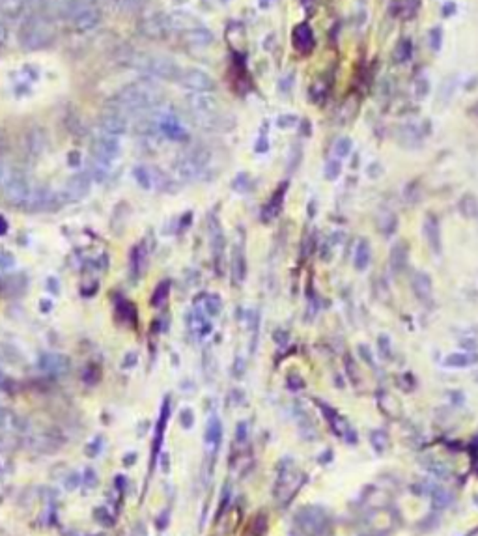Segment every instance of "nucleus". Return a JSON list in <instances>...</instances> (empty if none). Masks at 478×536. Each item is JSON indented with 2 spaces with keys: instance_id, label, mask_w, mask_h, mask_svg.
I'll return each mask as SVG.
<instances>
[{
  "instance_id": "f257e3e1",
  "label": "nucleus",
  "mask_w": 478,
  "mask_h": 536,
  "mask_svg": "<svg viewBox=\"0 0 478 536\" xmlns=\"http://www.w3.org/2000/svg\"><path fill=\"white\" fill-rule=\"evenodd\" d=\"M56 40V24L45 12H36L24 19L19 28V43L24 51H41Z\"/></svg>"
},
{
  "instance_id": "f03ea898",
  "label": "nucleus",
  "mask_w": 478,
  "mask_h": 536,
  "mask_svg": "<svg viewBox=\"0 0 478 536\" xmlns=\"http://www.w3.org/2000/svg\"><path fill=\"white\" fill-rule=\"evenodd\" d=\"M161 103V90L151 82H135L116 96V107L123 114L148 112Z\"/></svg>"
},
{
  "instance_id": "7ed1b4c3",
  "label": "nucleus",
  "mask_w": 478,
  "mask_h": 536,
  "mask_svg": "<svg viewBox=\"0 0 478 536\" xmlns=\"http://www.w3.org/2000/svg\"><path fill=\"white\" fill-rule=\"evenodd\" d=\"M185 105L190 110L195 121L204 129H215L219 123V98L213 92H189Z\"/></svg>"
},
{
  "instance_id": "20e7f679",
  "label": "nucleus",
  "mask_w": 478,
  "mask_h": 536,
  "mask_svg": "<svg viewBox=\"0 0 478 536\" xmlns=\"http://www.w3.org/2000/svg\"><path fill=\"white\" fill-rule=\"evenodd\" d=\"M32 183H30L28 176L21 170V168H6L4 174V181H2V196L10 206L15 208H24L28 202L30 195H32Z\"/></svg>"
},
{
  "instance_id": "39448f33",
  "label": "nucleus",
  "mask_w": 478,
  "mask_h": 536,
  "mask_svg": "<svg viewBox=\"0 0 478 536\" xmlns=\"http://www.w3.org/2000/svg\"><path fill=\"white\" fill-rule=\"evenodd\" d=\"M63 19L73 26L75 30L86 32V30L95 28L101 21V12L99 8L88 0H68L63 4Z\"/></svg>"
},
{
  "instance_id": "423d86ee",
  "label": "nucleus",
  "mask_w": 478,
  "mask_h": 536,
  "mask_svg": "<svg viewBox=\"0 0 478 536\" xmlns=\"http://www.w3.org/2000/svg\"><path fill=\"white\" fill-rule=\"evenodd\" d=\"M135 68L142 71L144 75L151 77V79H159V81H172V79L179 81V75H181L178 64L165 56H150V54L137 56Z\"/></svg>"
},
{
  "instance_id": "0eeeda50",
  "label": "nucleus",
  "mask_w": 478,
  "mask_h": 536,
  "mask_svg": "<svg viewBox=\"0 0 478 536\" xmlns=\"http://www.w3.org/2000/svg\"><path fill=\"white\" fill-rule=\"evenodd\" d=\"M208 161H209L208 151L196 148V150L179 157L178 163H176V172L185 181H193V179L200 178L204 168L208 167Z\"/></svg>"
},
{
  "instance_id": "6e6552de",
  "label": "nucleus",
  "mask_w": 478,
  "mask_h": 536,
  "mask_svg": "<svg viewBox=\"0 0 478 536\" xmlns=\"http://www.w3.org/2000/svg\"><path fill=\"white\" fill-rule=\"evenodd\" d=\"M120 153H121L120 137H112V135H109V133L101 131L98 137L93 139L92 157H95V159H99V161L114 165L116 159L120 157Z\"/></svg>"
},
{
  "instance_id": "1a4fd4ad",
  "label": "nucleus",
  "mask_w": 478,
  "mask_h": 536,
  "mask_svg": "<svg viewBox=\"0 0 478 536\" xmlns=\"http://www.w3.org/2000/svg\"><path fill=\"white\" fill-rule=\"evenodd\" d=\"M63 200L66 198L60 193H54L47 187H34L24 208L30 209V211H51V209L60 208Z\"/></svg>"
},
{
  "instance_id": "9d476101",
  "label": "nucleus",
  "mask_w": 478,
  "mask_h": 536,
  "mask_svg": "<svg viewBox=\"0 0 478 536\" xmlns=\"http://www.w3.org/2000/svg\"><path fill=\"white\" fill-rule=\"evenodd\" d=\"M179 82H181V86H185L190 92H213L215 86H217L213 77L202 70L181 71Z\"/></svg>"
},
{
  "instance_id": "9b49d317",
  "label": "nucleus",
  "mask_w": 478,
  "mask_h": 536,
  "mask_svg": "<svg viewBox=\"0 0 478 536\" xmlns=\"http://www.w3.org/2000/svg\"><path fill=\"white\" fill-rule=\"evenodd\" d=\"M90 189H92L90 174L79 172L68 179V183L63 187V198L66 200H81V198H86L90 195Z\"/></svg>"
},
{
  "instance_id": "f8f14e48",
  "label": "nucleus",
  "mask_w": 478,
  "mask_h": 536,
  "mask_svg": "<svg viewBox=\"0 0 478 536\" xmlns=\"http://www.w3.org/2000/svg\"><path fill=\"white\" fill-rule=\"evenodd\" d=\"M411 288H413V294L421 303L424 305H430L433 297V282L432 277L424 271H417L413 273L411 277Z\"/></svg>"
},
{
  "instance_id": "ddd939ff",
  "label": "nucleus",
  "mask_w": 478,
  "mask_h": 536,
  "mask_svg": "<svg viewBox=\"0 0 478 536\" xmlns=\"http://www.w3.org/2000/svg\"><path fill=\"white\" fill-rule=\"evenodd\" d=\"M140 30H142L148 38L161 40V38H165V36L172 30V26H170V17H167V15H151V17H148L144 23H142Z\"/></svg>"
},
{
  "instance_id": "4468645a",
  "label": "nucleus",
  "mask_w": 478,
  "mask_h": 536,
  "mask_svg": "<svg viewBox=\"0 0 478 536\" xmlns=\"http://www.w3.org/2000/svg\"><path fill=\"white\" fill-rule=\"evenodd\" d=\"M127 118L123 112L120 110H112V112H107L101 118V131L109 133L112 137H121L123 133H127Z\"/></svg>"
},
{
  "instance_id": "2eb2a0df",
  "label": "nucleus",
  "mask_w": 478,
  "mask_h": 536,
  "mask_svg": "<svg viewBox=\"0 0 478 536\" xmlns=\"http://www.w3.org/2000/svg\"><path fill=\"white\" fill-rule=\"evenodd\" d=\"M422 234L426 237L428 245L435 254H441V228H439V220L435 215L428 213L422 225Z\"/></svg>"
},
{
  "instance_id": "dca6fc26",
  "label": "nucleus",
  "mask_w": 478,
  "mask_h": 536,
  "mask_svg": "<svg viewBox=\"0 0 478 536\" xmlns=\"http://www.w3.org/2000/svg\"><path fill=\"white\" fill-rule=\"evenodd\" d=\"M294 47L303 54H308L314 49V32L308 23H299L294 28Z\"/></svg>"
},
{
  "instance_id": "f3484780",
  "label": "nucleus",
  "mask_w": 478,
  "mask_h": 536,
  "mask_svg": "<svg viewBox=\"0 0 478 536\" xmlns=\"http://www.w3.org/2000/svg\"><path fill=\"white\" fill-rule=\"evenodd\" d=\"M389 267H391L392 275H400V273L407 267V245L403 241H396L391 247V254H389Z\"/></svg>"
},
{
  "instance_id": "a211bd4d",
  "label": "nucleus",
  "mask_w": 478,
  "mask_h": 536,
  "mask_svg": "<svg viewBox=\"0 0 478 536\" xmlns=\"http://www.w3.org/2000/svg\"><path fill=\"white\" fill-rule=\"evenodd\" d=\"M40 366L41 370H45L47 374L60 375L70 368V361L63 357V355H58V353H45L40 359Z\"/></svg>"
},
{
  "instance_id": "6ab92c4d",
  "label": "nucleus",
  "mask_w": 478,
  "mask_h": 536,
  "mask_svg": "<svg viewBox=\"0 0 478 536\" xmlns=\"http://www.w3.org/2000/svg\"><path fill=\"white\" fill-rule=\"evenodd\" d=\"M372 260V247H370L368 239H359L357 247H355V256H353V265L357 271H366V267L370 265Z\"/></svg>"
},
{
  "instance_id": "aec40b11",
  "label": "nucleus",
  "mask_w": 478,
  "mask_h": 536,
  "mask_svg": "<svg viewBox=\"0 0 478 536\" xmlns=\"http://www.w3.org/2000/svg\"><path fill=\"white\" fill-rule=\"evenodd\" d=\"M110 170H112V165H109V163H105V161H99V159L92 157L90 167H88L86 172L90 174L92 181H99V183H101V181H105V179L109 178Z\"/></svg>"
},
{
  "instance_id": "412c9836",
  "label": "nucleus",
  "mask_w": 478,
  "mask_h": 536,
  "mask_svg": "<svg viewBox=\"0 0 478 536\" xmlns=\"http://www.w3.org/2000/svg\"><path fill=\"white\" fill-rule=\"evenodd\" d=\"M377 228L381 230L383 236H392L398 228V219L392 211H385L377 217Z\"/></svg>"
},
{
  "instance_id": "4be33fe9",
  "label": "nucleus",
  "mask_w": 478,
  "mask_h": 536,
  "mask_svg": "<svg viewBox=\"0 0 478 536\" xmlns=\"http://www.w3.org/2000/svg\"><path fill=\"white\" fill-rule=\"evenodd\" d=\"M413 54V43L409 38H403V40L398 41V45L394 47V52H392V58L396 64H403L407 62L409 58Z\"/></svg>"
},
{
  "instance_id": "5701e85b",
  "label": "nucleus",
  "mask_w": 478,
  "mask_h": 536,
  "mask_svg": "<svg viewBox=\"0 0 478 536\" xmlns=\"http://www.w3.org/2000/svg\"><path fill=\"white\" fill-rule=\"evenodd\" d=\"M133 176H135L137 183H139L142 189L150 191V189H153V187H155V183H153V170H150V168L137 167L135 170H133Z\"/></svg>"
},
{
  "instance_id": "b1692460",
  "label": "nucleus",
  "mask_w": 478,
  "mask_h": 536,
  "mask_svg": "<svg viewBox=\"0 0 478 536\" xmlns=\"http://www.w3.org/2000/svg\"><path fill=\"white\" fill-rule=\"evenodd\" d=\"M26 140H28V150L32 151V153H41V151H43V148H45V144H47V137H45V133L41 131V129H34V131H30L28 137H26Z\"/></svg>"
},
{
  "instance_id": "393cba45",
  "label": "nucleus",
  "mask_w": 478,
  "mask_h": 536,
  "mask_svg": "<svg viewBox=\"0 0 478 536\" xmlns=\"http://www.w3.org/2000/svg\"><path fill=\"white\" fill-rule=\"evenodd\" d=\"M471 363H474V355H471V353H450L449 357L444 359V364L452 366V368H463Z\"/></svg>"
},
{
  "instance_id": "a878e982",
  "label": "nucleus",
  "mask_w": 478,
  "mask_h": 536,
  "mask_svg": "<svg viewBox=\"0 0 478 536\" xmlns=\"http://www.w3.org/2000/svg\"><path fill=\"white\" fill-rule=\"evenodd\" d=\"M245 267H247V265H245L243 254L237 250V253L234 254V258H232V277H234V280H236L237 284L245 278Z\"/></svg>"
},
{
  "instance_id": "bb28decb",
  "label": "nucleus",
  "mask_w": 478,
  "mask_h": 536,
  "mask_svg": "<svg viewBox=\"0 0 478 536\" xmlns=\"http://www.w3.org/2000/svg\"><path fill=\"white\" fill-rule=\"evenodd\" d=\"M189 41L195 43V45H209L213 41V36L209 34L208 30H202V28H196V30H190L189 32Z\"/></svg>"
},
{
  "instance_id": "cd10ccee",
  "label": "nucleus",
  "mask_w": 478,
  "mask_h": 536,
  "mask_svg": "<svg viewBox=\"0 0 478 536\" xmlns=\"http://www.w3.org/2000/svg\"><path fill=\"white\" fill-rule=\"evenodd\" d=\"M202 308L206 310V314H208L209 318L219 316V314H220V299L217 297V295H208V297L204 299V305H202Z\"/></svg>"
},
{
  "instance_id": "c85d7f7f",
  "label": "nucleus",
  "mask_w": 478,
  "mask_h": 536,
  "mask_svg": "<svg viewBox=\"0 0 478 536\" xmlns=\"http://www.w3.org/2000/svg\"><path fill=\"white\" fill-rule=\"evenodd\" d=\"M352 148H353V142L349 137H342V139L336 140V144H334V155L340 157V159H344V157H347L349 153H352Z\"/></svg>"
},
{
  "instance_id": "c756f323",
  "label": "nucleus",
  "mask_w": 478,
  "mask_h": 536,
  "mask_svg": "<svg viewBox=\"0 0 478 536\" xmlns=\"http://www.w3.org/2000/svg\"><path fill=\"white\" fill-rule=\"evenodd\" d=\"M206 439H208V443H211V445H219V439H220V422H219V419H213V421L209 422L208 435H206Z\"/></svg>"
},
{
  "instance_id": "7c9ffc66",
  "label": "nucleus",
  "mask_w": 478,
  "mask_h": 536,
  "mask_svg": "<svg viewBox=\"0 0 478 536\" xmlns=\"http://www.w3.org/2000/svg\"><path fill=\"white\" fill-rule=\"evenodd\" d=\"M340 172H342V165H340V161H336V159L327 161V165H325V178H327L329 181H334V179L340 176Z\"/></svg>"
},
{
  "instance_id": "2f4dec72",
  "label": "nucleus",
  "mask_w": 478,
  "mask_h": 536,
  "mask_svg": "<svg viewBox=\"0 0 478 536\" xmlns=\"http://www.w3.org/2000/svg\"><path fill=\"white\" fill-rule=\"evenodd\" d=\"M430 43H432V49L435 52L441 51V47H443V28L441 26H433L430 30Z\"/></svg>"
},
{
  "instance_id": "473e14b6",
  "label": "nucleus",
  "mask_w": 478,
  "mask_h": 536,
  "mask_svg": "<svg viewBox=\"0 0 478 536\" xmlns=\"http://www.w3.org/2000/svg\"><path fill=\"white\" fill-rule=\"evenodd\" d=\"M168 292H170V286L168 282H161L157 286L155 294H153V305H163L165 299L168 297Z\"/></svg>"
},
{
  "instance_id": "72a5a7b5",
  "label": "nucleus",
  "mask_w": 478,
  "mask_h": 536,
  "mask_svg": "<svg viewBox=\"0 0 478 536\" xmlns=\"http://www.w3.org/2000/svg\"><path fill=\"white\" fill-rule=\"evenodd\" d=\"M110 2H114L116 6L121 8V10H127V12H135V10H139L144 4V0H110Z\"/></svg>"
},
{
  "instance_id": "f704fd0d",
  "label": "nucleus",
  "mask_w": 478,
  "mask_h": 536,
  "mask_svg": "<svg viewBox=\"0 0 478 536\" xmlns=\"http://www.w3.org/2000/svg\"><path fill=\"white\" fill-rule=\"evenodd\" d=\"M476 202H474V198L472 196H465L463 200H461V211L467 215V217H472V215L476 213Z\"/></svg>"
},
{
  "instance_id": "c9c22d12",
  "label": "nucleus",
  "mask_w": 478,
  "mask_h": 536,
  "mask_svg": "<svg viewBox=\"0 0 478 536\" xmlns=\"http://www.w3.org/2000/svg\"><path fill=\"white\" fill-rule=\"evenodd\" d=\"M430 93V82H428V79H419L415 84V96L419 99H424Z\"/></svg>"
},
{
  "instance_id": "e433bc0d",
  "label": "nucleus",
  "mask_w": 478,
  "mask_h": 536,
  "mask_svg": "<svg viewBox=\"0 0 478 536\" xmlns=\"http://www.w3.org/2000/svg\"><path fill=\"white\" fill-rule=\"evenodd\" d=\"M295 123H297V116H294V114H284L277 120V125L280 127V129H290V127H294Z\"/></svg>"
},
{
  "instance_id": "4c0bfd02",
  "label": "nucleus",
  "mask_w": 478,
  "mask_h": 536,
  "mask_svg": "<svg viewBox=\"0 0 478 536\" xmlns=\"http://www.w3.org/2000/svg\"><path fill=\"white\" fill-rule=\"evenodd\" d=\"M377 346H379V352L387 357V355L391 353V338H389L387 334H379V338H377Z\"/></svg>"
},
{
  "instance_id": "58836bf2",
  "label": "nucleus",
  "mask_w": 478,
  "mask_h": 536,
  "mask_svg": "<svg viewBox=\"0 0 478 536\" xmlns=\"http://www.w3.org/2000/svg\"><path fill=\"white\" fill-rule=\"evenodd\" d=\"M15 265V258L10 253H0V267L2 269H10Z\"/></svg>"
},
{
  "instance_id": "ea45409f",
  "label": "nucleus",
  "mask_w": 478,
  "mask_h": 536,
  "mask_svg": "<svg viewBox=\"0 0 478 536\" xmlns=\"http://www.w3.org/2000/svg\"><path fill=\"white\" fill-rule=\"evenodd\" d=\"M8 38H10V32H8V26L2 21H0V51L8 45Z\"/></svg>"
},
{
  "instance_id": "a19ab883",
  "label": "nucleus",
  "mask_w": 478,
  "mask_h": 536,
  "mask_svg": "<svg viewBox=\"0 0 478 536\" xmlns=\"http://www.w3.org/2000/svg\"><path fill=\"white\" fill-rule=\"evenodd\" d=\"M193 422H195V415H193V411L183 409V413H181V424H183L185 428H190V426H193Z\"/></svg>"
},
{
  "instance_id": "79ce46f5",
  "label": "nucleus",
  "mask_w": 478,
  "mask_h": 536,
  "mask_svg": "<svg viewBox=\"0 0 478 536\" xmlns=\"http://www.w3.org/2000/svg\"><path fill=\"white\" fill-rule=\"evenodd\" d=\"M381 174H383V167H381L379 163H372L368 167V176L370 178H379Z\"/></svg>"
},
{
  "instance_id": "37998d69",
  "label": "nucleus",
  "mask_w": 478,
  "mask_h": 536,
  "mask_svg": "<svg viewBox=\"0 0 478 536\" xmlns=\"http://www.w3.org/2000/svg\"><path fill=\"white\" fill-rule=\"evenodd\" d=\"M456 13V2H444L443 4V17H452Z\"/></svg>"
},
{
  "instance_id": "c03bdc74",
  "label": "nucleus",
  "mask_w": 478,
  "mask_h": 536,
  "mask_svg": "<svg viewBox=\"0 0 478 536\" xmlns=\"http://www.w3.org/2000/svg\"><path fill=\"white\" fill-rule=\"evenodd\" d=\"M372 443H375L377 450H383V447H385V435H383L381 432H374V435H372Z\"/></svg>"
},
{
  "instance_id": "a18cd8bd",
  "label": "nucleus",
  "mask_w": 478,
  "mask_h": 536,
  "mask_svg": "<svg viewBox=\"0 0 478 536\" xmlns=\"http://www.w3.org/2000/svg\"><path fill=\"white\" fill-rule=\"evenodd\" d=\"M267 150V142H265V139H260V144L256 146V151H265Z\"/></svg>"
},
{
  "instance_id": "49530a36",
  "label": "nucleus",
  "mask_w": 478,
  "mask_h": 536,
  "mask_svg": "<svg viewBox=\"0 0 478 536\" xmlns=\"http://www.w3.org/2000/svg\"><path fill=\"white\" fill-rule=\"evenodd\" d=\"M8 230V225H6V220L0 217V234H4V232Z\"/></svg>"
},
{
  "instance_id": "de8ad7c7",
  "label": "nucleus",
  "mask_w": 478,
  "mask_h": 536,
  "mask_svg": "<svg viewBox=\"0 0 478 536\" xmlns=\"http://www.w3.org/2000/svg\"><path fill=\"white\" fill-rule=\"evenodd\" d=\"M4 174H6V168L0 165V191H2V181H4Z\"/></svg>"
},
{
  "instance_id": "09e8293b",
  "label": "nucleus",
  "mask_w": 478,
  "mask_h": 536,
  "mask_svg": "<svg viewBox=\"0 0 478 536\" xmlns=\"http://www.w3.org/2000/svg\"><path fill=\"white\" fill-rule=\"evenodd\" d=\"M2 383H4V375L0 374V385H2Z\"/></svg>"
}]
</instances>
